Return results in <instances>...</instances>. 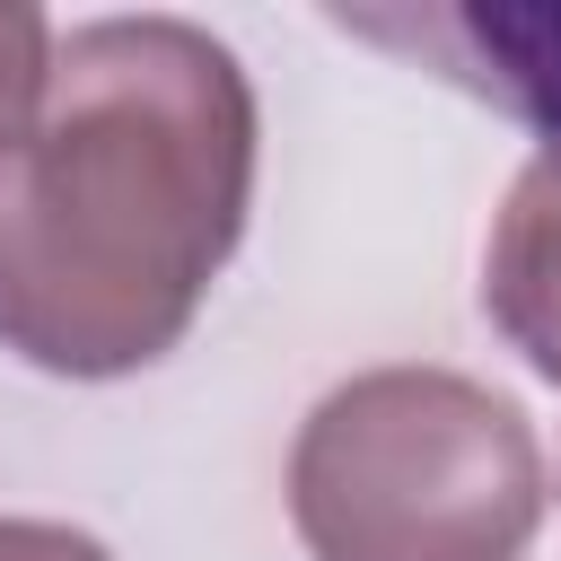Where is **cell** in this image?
I'll use <instances>...</instances> for the list:
<instances>
[{"label": "cell", "instance_id": "6da1fadb", "mask_svg": "<svg viewBox=\"0 0 561 561\" xmlns=\"http://www.w3.org/2000/svg\"><path fill=\"white\" fill-rule=\"evenodd\" d=\"M254 202V88L193 18H96L0 158V351L44 377L167 359Z\"/></svg>", "mask_w": 561, "mask_h": 561}, {"label": "cell", "instance_id": "7a4b0ae2", "mask_svg": "<svg viewBox=\"0 0 561 561\" xmlns=\"http://www.w3.org/2000/svg\"><path fill=\"white\" fill-rule=\"evenodd\" d=\"M543 500L526 412L456 368H368L289 447V517L316 561H526Z\"/></svg>", "mask_w": 561, "mask_h": 561}, {"label": "cell", "instance_id": "3957f363", "mask_svg": "<svg viewBox=\"0 0 561 561\" xmlns=\"http://www.w3.org/2000/svg\"><path fill=\"white\" fill-rule=\"evenodd\" d=\"M482 307L508 333V351H526V368L561 386V140L543 158H526V175L508 184V202L491 219Z\"/></svg>", "mask_w": 561, "mask_h": 561}, {"label": "cell", "instance_id": "277c9868", "mask_svg": "<svg viewBox=\"0 0 561 561\" xmlns=\"http://www.w3.org/2000/svg\"><path fill=\"white\" fill-rule=\"evenodd\" d=\"M53 18L35 0H0V158L18 149V131L35 123L44 105V79H53Z\"/></svg>", "mask_w": 561, "mask_h": 561}, {"label": "cell", "instance_id": "5b68a950", "mask_svg": "<svg viewBox=\"0 0 561 561\" xmlns=\"http://www.w3.org/2000/svg\"><path fill=\"white\" fill-rule=\"evenodd\" d=\"M0 561H114V552L53 517H0Z\"/></svg>", "mask_w": 561, "mask_h": 561}]
</instances>
